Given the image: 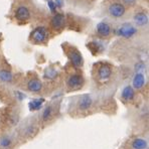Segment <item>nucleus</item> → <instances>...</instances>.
Wrapping results in <instances>:
<instances>
[{
	"instance_id": "obj_1",
	"label": "nucleus",
	"mask_w": 149,
	"mask_h": 149,
	"mask_svg": "<svg viewBox=\"0 0 149 149\" xmlns=\"http://www.w3.org/2000/svg\"><path fill=\"white\" fill-rule=\"evenodd\" d=\"M108 10H109V14L112 17H114V18H120V17H122L125 14L126 8L120 2H114V3H112L109 6Z\"/></svg>"
},
{
	"instance_id": "obj_2",
	"label": "nucleus",
	"mask_w": 149,
	"mask_h": 149,
	"mask_svg": "<svg viewBox=\"0 0 149 149\" xmlns=\"http://www.w3.org/2000/svg\"><path fill=\"white\" fill-rule=\"evenodd\" d=\"M136 32H137V29L132 24H130V23H124L123 25L120 26L117 29V33L119 34L120 36L126 37V38L132 37Z\"/></svg>"
},
{
	"instance_id": "obj_3",
	"label": "nucleus",
	"mask_w": 149,
	"mask_h": 149,
	"mask_svg": "<svg viewBox=\"0 0 149 149\" xmlns=\"http://www.w3.org/2000/svg\"><path fill=\"white\" fill-rule=\"evenodd\" d=\"M112 74V69L110 65L108 63H103L98 69V78L101 82H106L110 79Z\"/></svg>"
},
{
	"instance_id": "obj_4",
	"label": "nucleus",
	"mask_w": 149,
	"mask_h": 149,
	"mask_svg": "<svg viewBox=\"0 0 149 149\" xmlns=\"http://www.w3.org/2000/svg\"><path fill=\"white\" fill-rule=\"evenodd\" d=\"M84 84V79L81 74H72L68 79V86L73 90H78Z\"/></svg>"
},
{
	"instance_id": "obj_5",
	"label": "nucleus",
	"mask_w": 149,
	"mask_h": 149,
	"mask_svg": "<svg viewBox=\"0 0 149 149\" xmlns=\"http://www.w3.org/2000/svg\"><path fill=\"white\" fill-rule=\"evenodd\" d=\"M47 28L43 27V26H39V27H36L32 31L31 38L36 42H43L45 40V38H47Z\"/></svg>"
},
{
	"instance_id": "obj_6",
	"label": "nucleus",
	"mask_w": 149,
	"mask_h": 149,
	"mask_svg": "<svg viewBox=\"0 0 149 149\" xmlns=\"http://www.w3.org/2000/svg\"><path fill=\"white\" fill-rule=\"evenodd\" d=\"M50 24L52 27L56 30H60L65 26V15L62 13H56V14L52 16V21H50Z\"/></svg>"
},
{
	"instance_id": "obj_7",
	"label": "nucleus",
	"mask_w": 149,
	"mask_h": 149,
	"mask_svg": "<svg viewBox=\"0 0 149 149\" xmlns=\"http://www.w3.org/2000/svg\"><path fill=\"white\" fill-rule=\"evenodd\" d=\"M69 56L71 58V62L74 65V67L81 68L83 65V56L77 49H72L69 54Z\"/></svg>"
},
{
	"instance_id": "obj_8",
	"label": "nucleus",
	"mask_w": 149,
	"mask_h": 149,
	"mask_svg": "<svg viewBox=\"0 0 149 149\" xmlns=\"http://www.w3.org/2000/svg\"><path fill=\"white\" fill-rule=\"evenodd\" d=\"M92 104H93V100H92L91 96L87 95V94L86 95L81 96L80 99H79V102H78L79 109L82 111H86L89 108H91Z\"/></svg>"
},
{
	"instance_id": "obj_9",
	"label": "nucleus",
	"mask_w": 149,
	"mask_h": 149,
	"mask_svg": "<svg viewBox=\"0 0 149 149\" xmlns=\"http://www.w3.org/2000/svg\"><path fill=\"white\" fill-rule=\"evenodd\" d=\"M15 17H16L18 20H21V21L27 20L30 17L29 9H28L26 6H19L16 9V12H15Z\"/></svg>"
},
{
	"instance_id": "obj_10",
	"label": "nucleus",
	"mask_w": 149,
	"mask_h": 149,
	"mask_svg": "<svg viewBox=\"0 0 149 149\" xmlns=\"http://www.w3.org/2000/svg\"><path fill=\"white\" fill-rule=\"evenodd\" d=\"M97 32L99 36L103 37L109 36L111 34V26L107 22H105V21L100 22L99 24L97 25Z\"/></svg>"
},
{
	"instance_id": "obj_11",
	"label": "nucleus",
	"mask_w": 149,
	"mask_h": 149,
	"mask_svg": "<svg viewBox=\"0 0 149 149\" xmlns=\"http://www.w3.org/2000/svg\"><path fill=\"white\" fill-rule=\"evenodd\" d=\"M27 88L30 92H33V93H37V92H40L42 89V84L39 80L37 79H32L28 82Z\"/></svg>"
},
{
	"instance_id": "obj_12",
	"label": "nucleus",
	"mask_w": 149,
	"mask_h": 149,
	"mask_svg": "<svg viewBox=\"0 0 149 149\" xmlns=\"http://www.w3.org/2000/svg\"><path fill=\"white\" fill-rule=\"evenodd\" d=\"M135 97V92L131 86L125 87L122 91V99L124 101H132Z\"/></svg>"
},
{
	"instance_id": "obj_13",
	"label": "nucleus",
	"mask_w": 149,
	"mask_h": 149,
	"mask_svg": "<svg viewBox=\"0 0 149 149\" xmlns=\"http://www.w3.org/2000/svg\"><path fill=\"white\" fill-rule=\"evenodd\" d=\"M134 21L137 25L139 26H143L146 25L148 22V16L147 14H145L144 12H138L135 14L134 16Z\"/></svg>"
},
{
	"instance_id": "obj_14",
	"label": "nucleus",
	"mask_w": 149,
	"mask_h": 149,
	"mask_svg": "<svg viewBox=\"0 0 149 149\" xmlns=\"http://www.w3.org/2000/svg\"><path fill=\"white\" fill-rule=\"evenodd\" d=\"M144 84H145V78H144L143 74L137 73L135 74L134 79H133V87L135 89L139 90L144 86Z\"/></svg>"
},
{
	"instance_id": "obj_15",
	"label": "nucleus",
	"mask_w": 149,
	"mask_h": 149,
	"mask_svg": "<svg viewBox=\"0 0 149 149\" xmlns=\"http://www.w3.org/2000/svg\"><path fill=\"white\" fill-rule=\"evenodd\" d=\"M133 149H146L147 148V141L142 138H137L132 142Z\"/></svg>"
},
{
	"instance_id": "obj_16",
	"label": "nucleus",
	"mask_w": 149,
	"mask_h": 149,
	"mask_svg": "<svg viewBox=\"0 0 149 149\" xmlns=\"http://www.w3.org/2000/svg\"><path fill=\"white\" fill-rule=\"evenodd\" d=\"M13 79L12 74L9 71H6V70H1L0 71V80H2L3 82H11Z\"/></svg>"
},
{
	"instance_id": "obj_17",
	"label": "nucleus",
	"mask_w": 149,
	"mask_h": 149,
	"mask_svg": "<svg viewBox=\"0 0 149 149\" xmlns=\"http://www.w3.org/2000/svg\"><path fill=\"white\" fill-rule=\"evenodd\" d=\"M12 141L9 137L7 136H3L2 138H0V147L3 149H7L11 146Z\"/></svg>"
},
{
	"instance_id": "obj_18",
	"label": "nucleus",
	"mask_w": 149,
	"mask_h": 149,
	"mask_svg": "<svg viewBox=\"0 0 149 149\" xmlns=\"http://www.w3.org/2000/svg\"><path fill=\"white\" fill-rule=\"evenodd\" d=\"M42 103H43V99L33 100L32 102L29 103V107L31 110H38V109H40Z\"/></svg>"
},
{
	"instance_id": "obj_19",
	"label": "nucleus",
	"mask_w": 149,
	"mask_h": 149,
	"mask_svg": "<svg viewBox=\"0 0 149 149\" xmlns=\"http://www.w3.org/2000/svg\"><path fill=\"white\" fill-rule=\"evenodd\" d=\"M52 107H50V106L47 107V108L45 109V111H43V113H42V120H43V121H47V120L52 117Z\"/></svg>"
},
{
	"instance_id": "obj_20",
	"label": "nucleus",
	"mask_w": 149,
	"mask_h": 149,
	"mask_svg": "<svg viewBox=\"0 0 149 149\" xmlns=\"http://www.w3.org/2000/svg\"><path fill=\"white\" fill-rule=\"evenodd\" d=\"M58 74V72L56 71L54 69H49L45 73V78H49V79H54L56 77Z\"/></svg>"
},
{
	"instance_id": "obj_21",
	"label": "nucleus",
	"mask_w": 149,
	"mask_h": 149,
	"mask_svg": "<svg viewBox=\"0 0 149 149\" xmlns=\"http://www.w3.org/2000/svg\"><path fill=\"white\" fill-rule=\"evenodd\" d=\"M47 4H49V7L50 8V11L52 12H56V5L54 1L52 0H47Z\"/></svg>"
},
{
	"instance_id": "obj_22",
	"label": "nucleus",
	"mask_w": 149,
	"mask_h": 149,
	"mask_svg": "<svg viewBox=\"0 0 149 149\" xmlns=\"http://www.w3.org/2000/svg\"><path fill=\"white\" fill-rule=\"evenodd\" d=\"M126 4H128V5H134L135 3H136V0H123Z\"/></svg>"
},
{
	"instance_id": "obj_23",
	"label": "nucleus",
	"mask_w": 149,
	"mask_h": 149,
	"mask_svg": "<svg viewBox=\"0 0 149 149\" xmlns=\"http://www.w3.org/2000/svg\"><path fill=\"white\" fill-rule=\"evenodd\" d=\"M56 7H58V6H62V5H63V2H62V0H56Z\"/></svg>"
}]
</instances>
